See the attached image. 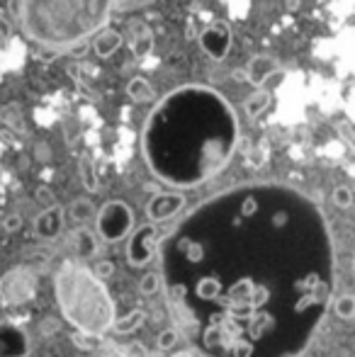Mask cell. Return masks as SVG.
<instances>
[{"label": "cell", "mask_w": 355, "mask_h": 357, "mask_svg": "<svg viewBox=\"0 0 355 357\" xmlns=\"http://www.w3.org/2000/svg\"><path fill=\"white\" fill-rule=\"evenodd\" d=\"M163 284L178 331L204 357H297L331 304V241L292 190H236L171 236Z\"/></svg>", "instance_id": "6da1fadb"}, {"label": "cell", "mask_w": 355, "mask_h": 357, "mask_svg": "<svg viewBox=\"0 0 355 357\" xmlns=\"http://www.w3.org/2000/svg\"><path fill=\"white\" fill-rule=\"evenodd\" d=\"M234 142L236 129L227 109L192 117H183V109H161L146 129L144 151L158 178L192 188L224 168Z\"/></svg>", "instance_id": "7a4b0ae2"}, {"label": "cell", "mask_w": 355, "mask_h": 357, "mask_svg": "<svg viewBox=\"0 0 355 357\" xmlns=\"http://www.w3.org/2000/svg\"><path fill=\"white\" fill-rule=\"evenodd\" d=\"M119 0H20L17 22L37 47L63 52L107 27Z\"/></svg>", "instance_id": "3957f363"}, {"label": "cell", "mask_w": 355, "mask_h": 357, "mask_svg": "<svg viewBox=\"0 0 355 357\" xmlns=\"http://www.w3.org/2000/svg\"><path fill=\"white\" fill-rule=\"evenodd\" d=\"M54 289L66 321L88 335H100L112 326L114 304L103 280L81 263H63L54 278Z\"/></svg>", "instance_id": "277c9868"}, {"label": "cell", "mask_w": 355, "mask_h": 357, "mask_svg": "<svg viewBox=\"0 0 355 357\" xmlns=\"http://www.w3.org/2000/svg\"><path fill=\"white\" fill-rule=\"evenodd\" d=\"M95 221H98V234L103 241L107 243H117V241L127 238L132 234L134 226V214L129 209V204L119 202H107L98 214H95Z\"/></svg>", "instance_id": "5b68a950"}, {"label": "cell", "mask_w": 355, "mask_h": 357, "mask_svg": "<svg viewBox=\"0 0 355 357\" xmlns=\"http://www.w3.org/2000/svg\"><path fill=\"white\" fill-rule=\"evenodd\" d=\"M37 294V275L32 268H15L0 280V299L10 306L27 304Z\"/></svg>", "instance_id": "8992f818"}, {"label": "cell", "mask_w": 355, "mask_h": 357, "mask_svg": "<svg viewBox=\"0 0 355 357\" xmlns=\"http://www.w3.org/2000/svg\"><path fill=\"white\" fill-rule=\"evenodd\" d=\"M158 243V229L156 224H146V226H139L132 236H129V243H127V260L129 265L134 268H144L149 260L153 258V250H156Z\"/></svg>", "instance_id": "52a82bcc"}, {"label": "cell", "mask_w": 355, "mask_h": 357, "mask_svg": "<svg viewBox=\"0 0 355 357\" xmlns=\"http://www.w3.org/2000/svg\"><path fill=\"white\" fill-rule=\"evenodd\" d=\"M199 47L209 59L219 61L229 54L232 49V29L227 24H209L202 34H199Z\"/></svg>", "instance_id": "ba28073f"}, {"label": "cell", "mask_w": 355, "mask_h": 357, "mask_svg": "<svg viewBox=\"0 0 355 357\" xmlns=\"http://www.w3.org/2000/svg\"><path fill=\"white\" fill-rule=\"evenodd\" d=\"M185 207V195L180 192H161V195H153L146 204V214L153 224L158 221H168L173 219L176 214L183 212Z\"/></svg>", "instance_id": "9c48e42d"}, {"label": "cell", "mask_w": 355, "mask_h": 357, "mask_svg": "<svg viewBox=\"0 0 355 357\" xmlns=\"http://www.w3.org/2000/svg\"><path fill=\"white\" fill-rule=\"evenodd\" d=\"M27 353V333L13 324H0V357H24Z\"/></svg>", "instance_id": "30bf717a"}, {"label": "cell", "mask_w": 355, "mask_h": 357, "mask_svg": "<svg viewBox=\"0 0 355 357\" xmlns=\"http://www.w3.org/2000/svg\"><path fill=\"white\" fill-rule=\"evenodd\" d=\"M63 231V209L61 207H47L42 214L34 219V234L44 241H54L59 238Z\"/></svg>", "instance_id": "8fae6325"}, {"label": "cell", "mask_w": 355, "mask_h": 357, "mask_svg": "<svg viewBox=\"0 0 355 357\" xmlns=\"http://www.w3.org/2000/svg\"><path fill=\"white\" fill-rule=\"evenodd\" d=\"M280 71H282V63L275 56H266V54H263V56H253L251 61H248L246 80L251 85H256V88H261L263 83H268V80Z\"/></svg>", "instance_id": "7c38bea8"}, {"label": "cell", "mask_w": 355, "mask_h": 357, "mask_svg": "<svg viewBox=\"0 0 355 357\" xmlns=\"http://www.w3.org/2000/svg\"><path fill=\"white\" fill-rule=\"evenodd\" d=\"M151 52H153L151 29H149L144 22H134L132 24V54H134V59L144 61V59L151 56Z\"/></svg>", "instance_id": "4fadbf2b"}, {"label": "cell", "mask_w": 355, "mask_h": 357, "mask_svg": "<svg viewBox=\"0 0 355 357\" xmlns=\"http://www.w3.org/2000/svg\"><path fill=\"white\" fill-rule=\"evenodd\" d=\"M119 47H122V34H119L117 29L105 27L93 37V49L100 59H109L112 54L119 52Z\"/></svg>", "instance_id": "5bb4252c"}, {"label": "cell", "mask_w": 355, "mask_h": 357, "mask_svg": "<svg viewBox=\"0 0 355 357\" xmlns=\"http://www.w3.org/2000/svg\"><path fill=\"white\" fill-rule=\"evenodd\" d=\"M73 248H76L78 258H93L95 253H98V238H95L93 231L88 229H78L76 234H73Z\"/></svg>", "instance_id": "9a60e30c"}, {"label": "cell", "mask_w": 355, "mask_h": 357, "mask_svg": "<svg viewBox=\"0 0 355 357\" xmlns=\"http://www.w3.org/2000/svg\"><path fill=\"white\" fill-rule=\"evenodd\" d=\"M127 95L134 102H151L156 98V90L151 88V83L146 78H132L127 83Z\"/></svg>", "instance_id": "2e32d148"}, {"label": "cell", "mask_w": 355, "mask_h": 357, "mask_svg": "<svg viewBox=\"0 0 355 357\" xmlns=\"http://www.w3.org/2000/svg\"><path fill=\"white\" fill-rule=\"evenodd\" d=\"M270 105V93L266 90H258V93H253L251 98H246V102H243V112L248 114V117H258L261 112H266Z\"/></svg>", "instance_id": "e0dca14e"}, {"label": "cell", "mask_w": 355, "mask_h": 357, "mask_svg": "<svg viewBox=\"0 0 355 357\" xmlns=\"http://www.w3.org/2000/svg\"><path fill=\"white\" fill-rule=\"evenodd\" d=\"M68 216H71L76 224H86L95 216V207L90 199H76V202H71V207H68Z\"/></svg>", "instance_id": "ac0fdd59"}, {"label": "cell", "mask_w": 355, "mask_h": 357, "mask_svg": "<svg viewBox=\"0 0 355 357\" xmlns=\"http://www.w3.org/2000/svg\"><path fill=\"white\" fill-rule=\"evenodd\" d=\"M333 309H336V316L341 321H353L355 319V296L353 294L338 296L336 304H333Z\"/></svg>", "instance_id": "d6986e66"}, {"label": "cell", "mask_w": 355, "mask_h": 357, "mask_svg": "<svg viewBox=\"0 0 355 357\" xmlns=\"http://www.w3.org/2000/svg\"><path fill=\"white\" fill-rule=\"evenodd\" d=\"M331 199H333V204H336L338 209H351L353 202H355V195H353V190L348 188V185H338V188L331 192Z\"/></svg>", "instance_id": "ffe728a7"}, {"label": "cell", "mask_w": 355, "mask_h": 357, "mask_svg": "<svg viewBox=\"0 0 355 357\" xmlns=\"http://www.w3.org/2000/svg\"><path fill=\"white\" fill-rule=\"evenodd\" d=\"M139 287H142L144 294H156V291L161 289V275H158V273H146Z\"/></svg>", "instance_id": "44dd1931"}, {"label": "cell", "mask_w": 355, "mask_h": 357, "mask_svg": "<svg viewBox=\"0 0 355 357\" xmlns=\"http://www.w3.org/2000/svg\"><path fill=\"white\" fill-rule=\"evenodd\" d=\"M176 340H178V331H166V333L158 335V348H163V350L173 348Z\"/></svg>", "instance_id": "7402d4cb"}, {"label": "cell", "mask_w": 355, "mask_h": 357, "mask_svg": "<svg viewBox=\"0 0 355 357\" xmlns=\"http://www.w3.org/2000/svg\"><path fill=\"white\" fill-rule=\"evenodd\" d=\"M153 0H119L117 3V10H137V8H144V5H151Z\"/></svg>", "instance_id": "603a6c76"}, {"label": "cell", "mask_w": 355, "mask_h": 357, "mask_svg": "<svg viewBox=\"0 0 355 357\" xmlns=\"http://www.w3.org/2000/svg\"><path fill=\"white\" fill-rule=\"evenodd\" d=\"M112 273H114V265L109 263V260H103V263H98V268H95V275H98L100 280L109 278Z\"/></svg>", "instance_id": "cb8c5ba5"}, {"label": "cell", "mask_w": 355, "mask_h": 357, "mask_svg": "<svg viewBox=\"0 0 355 357\" xmlns=\"http://www.w3.org/2000/svg\"><path fill=\"white\" fill-rule=\"evenodd\" d=\"M3 226H5V231H10V234H13V231H17L20 226H22V219H20L17 214H10V216H5Z\"/></svg>", "instance_id": "d4e9b609"}, {"label": "cell", "mask_w": 355, "mask_h": 357, "mask_svg": "<svg viewBox=\"0 0 355 357\" xmlns=\"http://www.w3.org/2000/svg\"><path fill=\"white\" fill-rule=\"evenodd\" d=\"M37 199L42 204H47V207H54V197H52V192H49L47 188H39L37 190Z\"/></svg>", "instance_id": "484cf974"}, {"label": "cell", "mask_w": 355, "mask_h": 357, "mask_svg": "<svg viewBox=\"0 0 355 357\" xmlns=\"http://www.w3.org/2000/svg\"><path fill=\"white\" fill-rule=\"evenodd\" d=\"M171 357H199V355H195V353H176V355H171Z\"/></svg>", "instance_id": "4316f807"}]
</instances>
